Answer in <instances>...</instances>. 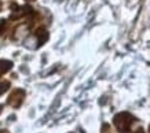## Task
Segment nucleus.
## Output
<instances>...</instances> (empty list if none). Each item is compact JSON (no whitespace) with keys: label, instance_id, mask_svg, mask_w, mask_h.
Instances as JSON below:
<instances>
[{"label":"nucleus","instance_id":"f03ea898","mask_svg":"<svg viewBox=\"0 0 150 133\" xmlns=\"http://www.w3.org/2000/svg\"><path fill=\"white\" fill-rule=\"evenodd\" d=\"M22 97H23V91H15L13 95L10 96V103L13 106H19Z\"/></svg>","mask_w":150,"mask_h":133},{"label":"nucleus","instance_id":"7ed1b4c3","mask_svg":"<svg viewBox=\"0 0 150 133\" xmlns=\"http://www.w3.org/2000/svg\"><path fill=\"white\" fill-rule=\"evenodd\" d=\"M11 66H13V63L8 62V60H0V76L4 74L7 70H10Z\"/></svg>","mask_w":150,"mask_h":133},{"label":"nucleus","instance_id":"f257e3e1","mask_svg":"<svg viewBox=\"0 0 150 133\" xmlns=\"http://www.w3.org/2000/svg\"><path fill=\"white\" fill-rule=\"evenodd\" d=\"M129 117H131L129 114H127V113H123V114L117 115V117L114 118V125L117 126V129L121 133H125V132H127L128 129H129V125L134 122V119H132V121H127Z\"/></svg>","mask_w":150,"mask_h":133}]
</instances>
